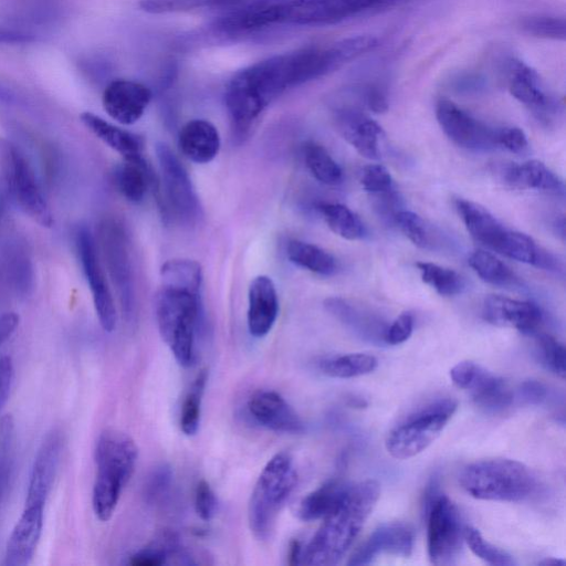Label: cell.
<instances>
[{
	"mask_svg": "<svg viewBox=\"0 0 566 566\" xmlns=\"http://www.w3.org/2000/svg\"><path fill=\"white\" fill-rule=\"evenodd\" d=\"M333 72L325 46H306L274 55L238 71L224 103L237 137H244L263 111L285 91Z\"/></svg>",
	"mask_w": 566,
	"mask_h": 566,
	"instance_id": "obj_1",
	"label": "cell"
},
{
	"mask_svg": "<svg viewBox=\"0 0 566 566\" xmlns=\"http://www.w3.org/2000/svg\"><path fill=\"white\" fill-rule=\"evenodd\" d=\"M379 494L380 486L371 479L346 485L335 507L303 548L301 564L328 566L339 563L371 514Z\"/></svg>",
	"mask_w": 566,
	"mask_h": 566,
	"instance_id": "obj_2",
	"label": "cell"
},
{
	"mask_svg": "<svg viewBox=\"0 0 566 566\" xmlns=\"http://www.w3.org/2000/svg\"><path fill=\"white\" fill-rule=\"evenodd\" d=\"M138 449L125 432L107 428L96 441V475L92 492L94 514L102 522L112 518L120 494L136 465Z\"/></svg>",
	"mask_w": 566,
	"mask_h": 566,
	"instance_id": "obj_3",
	"label": "cell"
},
{
	"mask_svg": "<svg viewBox=\"0 0 566 566\" xmlns=\"http://www.w3.org/2000/svg\"><path fill=\"white\" fill-rule=\"evenodd\" d=\"M156 318L163 340L182 367L196 360V335L201 319L200 293L161 285L156 297Z\"/></svg>",
	"mask_w": 566,
	"mask_h": 566,
	"instance_id": "obj_4",
	"label": "cell"
},
{
	"mask_svg": "<svg viewBox=\"0 0 566 566\" xmlns=\"http://www.w3.org/2000/svg\"><path fill=\"white\" fill-rule=\"evenodd\" d=\"M296 481L293 459L286 452L274 454L262 469L248 506L249 526L259 541L271 536L279 512L292 494Z\"/></svg>",
	"mask_w": 566,
	"mask_h": 566,
	"instance_id": "obj_5",
	"label": "cell"
},
{
	"mask_svg": "<svg viewBox=\"0 0 566 566\" xmlns=\"http://www.w3.org/2000/svg\"><path fill=\"white\" fill-rule=\"evenodd\" d=\"M459 481L471 496L486 501H521L535 488V479L526 465L499 458L465 465Z\"/></svg>",
	"mask_w": 566,
	"mask_h": 566,
	"instance_id": "obj_6",
	"label": "cell"
},
{
	"mask_svg": "<svg viewBox=\"0 0 566 566\" xmlns=\"http://www.w3.org/2000/svg\"><path fill=\"white\" fill-rule=\"evenodd\" d=\"M457 407L451 398L438 399L408 416L389 432L385 442L388 453L399 460L421 453L440 436Z\"/></svg>",
	"mask_w": 566,
	"mask_h": 566,
	"instance_id": "obj_7",
	"label": "cell"
},
{
	"mask_svg": "<svg viewBox=\"0 0 566 566\" xmlns=\"http://www.w3.org/2000/svg\"><path fill=\"white\" fill-rule=\"evenodd\" d=\"M0 170L15 205L41 227L54 223L51 208L24 154L11 142L0 140Z\"/></svg>",
	"mask_w": 566,
	"mask_h": 566,
	"instance_id": "obj_8",
	"label": "cell"
},
{
	"mask_svg": "<svg viewBox=\"0 0 566 566\" xmlns=\"http://www.w3.org/2000/svg\"><path fill=\"white\" fill-rule=\"evenodd\" d=\"M156 155L161 175L165 212L182 222H193L200 216V203L191 179L168 145L158 143Z\"/></svg>",
	"mask_w": 566,
	"mask_h": 566,
	"instance_id": "obj_9",
	"label": "cell"
},
{
	"mask_svg": "<svg viewBox=\"0 0 566 566\" xmlns=\"http://www.w3.org/2000/svg\"><path fill=\"white\" fill-rule=\"evenodd\" d=\"M428 556L434 565L454 562L464 541L460 514L451 500L441 494L424 515Z\"/></svg>",
	"mask_w": 566,
	"mask_h": 566,
	"instance_id": "obj_10",
	"label": "cell"
},
{
	"mask_svg": "<svg viewBox=\"0 0 566 566\" xmlns=\"http://www.w3.org/2000/svg\"><path fill=\"white\" fill-rule=\"evenodd\" d=\"M75 248L92 294L98 322L105 332L111 333L115 329L117 323L116 306L101 264L98 247L86 226H80L76 229Z\"/></svg>",
	"mask_w": 566,
	"mask_h": 566,
	"instance_id": "obj_11",
	"label": "cell"
},
{
	"mask_svg": "<svg viewBox=\"0 0 566 566\" xmlns=\"http://www.w3.org/2000/svg\"><path fill=\"white\" fill-rule=\"evenodd\" d=\"M98 243L123 312L129 316L134 311V286L127 239L122 224L114 219L102 221Z\"/></svg>",
	"mask_w": 566,
	"mask_h": 566,
	"instance_id": "obj_12",
	"label": "cell"
},
{
	"mask_svg": "<svg viewBox=\"0 0 566 566\" xmlns=\"http://www.w3.org/2000/svg\"><path fill=\"white\" fill-rule=\"evenodd\" d=\"M437 120L446 136L467 149H484L495 145V130L479 122L449 98L436 104Z\"/></svg>",
	"mask_w": 566,
	"mask_h": 566,
	"instance_id": "obj_13",
	"label": "cell"
},
{
	"mask_svg": "<svg viewBox=\"0 0 566 566\" xmlns=\"http://www.w3.org/2000/svg\"><path fill=\"white\" fill-rule=\"evenodd\" d=\"M505 75L511 95L536 117L547 120L557 112L558 103L533 67L521 60L511 59L505 66Z\"/></svg>",
	"mask_w": 566,
	"mask_h": 566,
	"instance_id": "obj_14",
	"label": "cell"
},
{
	"mask_svg": "<svg viewBox=\"0 0 566 566\" xmlns=\"http://www.w3.org/2000/svg\"><path fill=\"white\" fill-rule=\"evenodd\" d=\"M64 446L61 430L52 429L36 451L30 473L25 506H44L52 490Z\"/></svg>",
	"mask_w": 566,
	"mask_h": 566,
	"instance_id": "obj_15",
	"label": "cell"
},
{
	"mask_svg": "<svg viewBox=\"0 0 566 566\" xmlns=\"http://www.w3.org/2000/svg\"><path fill=\"white\" fill-rule=\"evenodd\" d=\"M247 407L255 422L274 432L298 434L305 430L300 415L274 390L253 392Z\"/></svg>",
	"mask_w": 566,
	"mask_h": 566,
	"instance_id": "obj_16",
	"label": "cell"
},
{
	"mask_svg": "<svg viewBox=\"0 0 566 566\" xmlns=\"http://www.w3.org/2000/svg\"><path fill=\"white\" fill-rule=\"evenodd\" d=\"M415 534L409 524L390 522L378 526L352 555L348 565H368L381 553L408 557L412 553Z\"/></svg>",
	"mask_w": 566,
	"mask_h": 566,
	"instance_id": "obj_17",
	"label": "cell"
},
{
	"mask_svg": "<svg viewBox=\"0 0 566 566\" xmlns=\"http://www.w3.org/2000/svg\"><path fill=\"white\" fill-rule=\"evenodd\" d=\"M151 99V91L142 83L115 80L104 90L102 102L105 112L116 122L130 125L144 114Z\"/></svg>",
	"mask_w": 566,
	"mask_h": 566,
	"instance_id": "obj_18",
	"label": "cell"
},
{
	"mask_svg": "<svg viewBox=\"0 0 566 566\" xmlns=\"http://www.w3.org/2000/svg\"><path fill=\"white\" fill-rule=\"evenodd\" d=\"M482 316L491 325L510 327L522 333L534 332L542 322V312L536 304L502 295H489L484 298Z\"/></svg>",
	"mask_w": 566,
	"mask_h": 566,
	"instance_id": "obj_19",
	"label": "cell"
},
{
	"mask_svg": "<svg viewBox=\"0 0 566 566\" xmlns=\"http://www.w3.org/2000/svg\"><path fill=\"white\" fill-rule=\"evenodd\" d=\"M335 124L343 136L363 157L376 160L380 157L379 142L384 135L377 122L353 107L336 109Z\"/></svg>",
	"mask_w": 566,
	"mask_h": 566,
	"instance_id": "obj_20",
	"label": "cell"
},
{
	"mask_svg": "<svg viewBox=\"0 0 566 566\" xmlns=\"http://www.w3.org/2000/svg\"><path fill=\"white\" fill-rule=\"evenodd\" d=\"M44 506H25L8 539L6 566H25L31 563L43 527Z\"/></svg>",
	"mask_w": 566,
	"mask_h": 566,
	"instance_id": "obj_21",
	"label": "cell"
},
{
	"mask_svg": "<svg viewBox=\"0 0 566 566\" xmlns=\"http://www.w3.org/2000/svg\"><path fill=\"white\" fill-rule=\"evenodd\" d=\"M279 314V298L271 277H254L248 292V329L256 338L264 337L272 329Z\"/></svg>",
	"mask_w": 566,
	"mask_h": 566,
	"instance_id": "obj_22",
	"label": "cell"
},
{
	"mask_svg": "<svg viewBox=\"0 0 566 566\" xmlns=\"http://www.w3.org/2000/svg\"><path fill=\"white\" fill-rule=\"evenodd\" d=\"M324 307L360 338L376 344L385 343L384 335L387 325L374 313L342 297L326 298Z\"/></svg>",
	"mask_w": 566,
	"mask_h": 566,
	"instance_id": "obj_23",
	"label": "cell"
},
{
	"mask_svg": "<svg viewBox=\"0 0 566 566\" xmlns=\"http://www.w3.org/2000/svg\"><path fill=\"white\" fill-rule=\"evenodd\" d=\"M504 182L518 190H538L564 195L563 180L544 163L532 159L521 164H510L502 172Z\"/></svg>",
	"mask_w": 566,
	"mask_h": 566,
	"instance_id": "obj_24",
	"label": "cell"
},
{
	"mask_svg": "<svg viewBox=\"0 0 566 566\" xmlns=\"http://www.w3.org/2000/svg\"><path fill=\"white\" fill-rule=\"evenodd\" d=\"M220 135L216 126L206 119H192L179 132L181 153L196 164L210 163L219 153Z\"/></svg>",
	"mask_w": 566,
	"mask_h": 566,
	"instance_id": "obj_25",
	"label": "cell"
},
{
	"mask_svg": "<svg viewBox=\"0 0 566 566\" xmlns=\"http://www.w3.org/2000/svg\"><path fill=\"white\" fill-rule=\"evenodd\" d=\"M455 208L472 238L494 251L506 228L486 208L471 200L457 199Z\"/></svg>",
	"mask_w": 566,
	"mask_h": 566,
	"instance_id": "obj_26",
	"label": "cell"
},
{
	"mask_svg": "<svg viewBox=\"0 0 566 566\" xmlns=\"http://www.w3.org/2000/svg\"><path fill=\"white\" fill-rule=\"evenodd\" d=\"M494 252L547 271H556L559 268L555 256L538 245L533 238L509 229L502 235Z\"/></svg>",
	"mask_w": 566,
	"mask_h": 566,
	"instance_id": "obj_27",
	"label": "cell"
},
{
	"mask_svg": "<svg viewBox=\"0 0 566 566\" xmlns=\"http://www.w3.org/2000/svg\"><path fill=\"white\" fill-rule=\"evenodd\" d=\"M83 125L123 158L140 156L144 140L137 134L120 128L91 112L80 115Z\"/></svg>",
	"mask_w": 566,
	"mask_h": 566,
	"instance_id": "obj_28",
	"label": "cell"
},
{
	"mask_svg": "<svg viewBox=\"0 0 566 566\" xmlns=\"http://www.w3.org/2000/svg\"><path fill=\"white\" fill-rule=\"evenodd\" d=\"M114 184L126 200L138 203L154 184L153 171L142 155L123 158L114 171Z\"/></svg>",
	"mask_w": 566,
	"mask_h": 566,
	"instance_id": "obj_29",
	"label": "cell"
},
{
	"mask_svg": "<svg viewBox=\"0 0 566 566\" xmlns=\"http://www.w3.org/2000/svg\"><path fill=\"white\" fill-rule=\"evenodd\" d=\"M468 390L474 403L490 412L502 411L513 402V392L504 379L482 367Z\"/></svg>",
	"mask_w": 566,
	"mask_h": 566,
	"instance_id": "obj_30",
	"label": "cell"
},
{
	"mask_svg": "<svg viewBox=\"0 0 566 566\" xmlns=\"http://www.w3.org/2000/svg\"><path fill=\"white\" fill-rule=\"evenodd\" d=\"M0 275L7 287L17 295H25L32 286L33 270L28 251L13 244L4 253Z\"/></svg>",
	"mask_w": 566,
	"mask_h": 566,
	"instance_id": "obj_31",
	"label": "cell"
},
{
	"mask_svg": "<svg viewBox=\"0 0 566 566\" xmlns=\"http://www.w3.org/2000/svg\"><path fill=\"white\" fill-rule=\"evenodd\" d=\"M345 488L337 479L326 481L302 499L297 509L298 517L305 522L324 518L335 507Z\"/></svg>",
	"mask_w": 566,
	"mask_h": 566,
	"instance_id": "obj_32",
	"label": "cell"
},
{
	"mask_svg": "<svg viewBox=\"0 0 566 566\" xmlns=\"http://www.w3.org/2000/svg\"><path fill=\"white\" fill-rule=\"evenodd\" d=\"M286 256L295 265L321 275H332L336 271V260L324 249L300 240L286 245Z\"/></svg>",
	"mask_w": 566,
	"mask_h": 566,
	"instance_id": "obj_33",
	"label": "cell"
},
{
	"mask_svg": "<svg viewBox=\"0 0 566 566\" xmlns=\"http://www.w3.org/2000/svg\"><path fill=\"white\" fill-rule=\"evenodd\" d=\"M378 361L373 355L364 353L346 354L319 360V370L333 378H354L367 375L376 369Z\"/></svg>",
	"mask_w": 566,
	"mask_h": 566,
	"instance_id": "obj_34",
	"label": "cell"
},
{
	"mask_svg": "<svg viewBox=\"0 0 566 566\" xmlns=\"http://www.w3.org/2000/svg\"><path fill=\"white\" fill-rule=\"evenodd\" d=\"M318 210L328 228L346 240H358L365 233L364 223L348 207L342 203L322 202Z\"/></svg>",
	"mask_w": 566,
	"mask_h": 566,
	"instance_id": "obj_35",
	"label": "cell"
},
{
	"mask_svg": "<svg viewBox=\"0 0 566 566\" xmlns=\"http://www.w3.org/2000/svg\"><path fill=\"white\" fill-rule=\"evenodd\" d=\"M303 157L310 172L319 182L336 186L343 180V171L329 153L315 142H306Z\"/></svg>",
	"mask_w": 566,
	"mask_h": 566,
	"instance_id": "obj_36",
	"label": "cell"
},
{
	"mask_svg": "<svg viewBox=\"0 0 566 566\" xmlns=\"http://www.w3.org/2000/svg\"><path fill=\"white\" fill-rule=\"evenodd\" d=\"M163 285L177 286L200 293L202 269L199 262L190 259H172L160 268Z\"/></svg>",
	"mask_w": 566,
	"mask_h": 566,
	"instance_id": "obj_37",
	"label": "cell"
},
{
	"mask_svg": "<svg viewBox=\"0 0 566 566\" xmlns=\"http://www.w3.org/2000/svg\"><path fill=\"white\" fill-rule=\"evenodd\" d=\"M468 262L472 270L489 284L504 287L517 282L511 269L491 252L475 250Z\"/></svg>",
	"mask_w": 566,
	"mask_h": 566,
	"instance_id": "obj_38",
	"label": "cell"
},
{
	"mask_svg": "<svg viewBox=\"0 0 566 566\" xmlns=\"http://www.w3.org/2000/svg\"><path fill=\"white\" fill-rule=\"evenodd\" d=\"M416 266L421 274V280L441 296L457 295L464 287L463 279L452 269L431 262H418Z\"/></svg>",
	"mask_w": 566,
	"mask_h": 566,
	"instance_id": "obj_39",
	"label": "cell"
},
{
	"mask_svg": "<svg viewBox=\"0 0 566 566\" xmlns=\"http://www.w3.org/2000/svg\"><path fill=\"white\" fill-rule=\"evenodd\" d=\"M207 370L202 369L196 376L189 388L180 410V429L186 436L197 433L200 423L201 400L207 382Z\"/></svg>",
	"mask_w": 566,
	"mask_h": 566,
	"instance_id": "obj_40",
	"label": "cell"
},
{
	"mask_svg": "<svg viewBox=\"0 0 566 566\" xmlns=\"http://www.w3.org/2000/svg\"><path fill=\"white\" fill-rule=\"evenodd\" d=\"M15 430L11 415L0 419V499L3 495L14 459Z\"/></svg>",
	"mask_w": 566,
	"mask_h": 566,
	"instance_id": "obj_41",
	"label": "cell"
},
{
	"mask_svg": "<svg viewBox=\"0 0 566 566\" xmlns=\"http://www.w3.org/2000/svg\"><path fill=\"white\" fill-rule=\"evenodd\" d=\"M463 537L472 553L484 562L494 566H513L515 564L511 555L485 541L478 530L465 527Z\"/></svg>",
	"mask_w": 566,
	"mask_h": 566,
	"instance_id": "obj_42",
	"label": "cell"
},
{
	"mask_svg": "<svg viewBox=\"0 0 566 566\" xmlns=\"http://www.w3.org/2000/svg\"><path fill=\"white\" fill-rule=\"evenodd\" d=\"M522 30L536 38L565 40L566 22L564 18L553 15H532L521 21Z\"/></svg>",
	"mask_w": 566,
	"mask_h": 566,
	"instance_id": "obj_43",
	"label": "cell"
},
{
	"mask_svg": "<svg viewBox=\"0 0 566 566\" xmlns=\"http://www.w3.org/2000/svg\"><path fill=\"white\" fill-rule=\"evenodd\" d=\"M394 220L400 231L417 247L427 249L431 245V234L424 220L409 210L397 211Z\"/></svg>",
	"mask_w": 566,
	"mask_h": 566,
	"instance_id": "obj_44",
	"label": "cell"
},
{
	"mask_svg": "<svg viewBox=\"0 0 566 566\" xmlns=\"http://www.w3.org/2000/svg\"><path fill=\"white\" fill-rule=\"evenodd\" d=\"M539 360L552 373L565 378V347L555 337L548 334H541L537 337Z\"/></svg>",
	"mask_w": 566,
	"mask_h": 566,
	"instance_id": "obj_45",
	"label": "cell"
},
{
	"mask_svg": "<svg viewBox=\"0 0 566 566\" xmlns=\"http://www.w3.org/2000/svg\"><path fill=\"white\" fill-rule=\"evenodd\" d=\"M360 185L371 195H387L392 190V178L385 166L370 164L361 170Z\"/></svg>",
	"mask_w": 566,
	"mask_h": 566,
	"instance_id": "obj_46",
	"label": "cell"
},
{
	"mask_svg": "<svg viewBox=\"0 0 566 566\" xmlns=\"http://www.w3.org/2000/svg\"><path fill=\"white\" fill-rule=\"evenodd\" d=\"M172 472L167 464L156 467L147 476L144 484V496L149 503L161 501L171 486Z\"/></svg>",
	"mask_w": 566,
	"mask_h": 566,
	"instance_id": "obj_47",
	"label": "cell"
},
{
	"mask_svg": "<svg viewBox=\"0 0 566 566\" xmlns=\"http://www.w3.org/2000/svg\"><path fill=\"white\" fill-rule=\"evenodd\" d=\"M195 510L202 521H210L217 511V497L205 480L198 482L195 491Z\"/></svg>",
	"mask_w": 566,
	"mask_h": 566,
	"instance_id": "obj_48",
	"label": "cell"
},
{
	"mask_svg": "<svg viewBox=\"0 0 566 566\" xmlns=\"http://www.w3.org/2000/svg\"><path fill=\"white\" fill-rule=\"evenodd\" d=\"M209 4L208 0H142L139 7L149 13H165L195 9Z\"/></svg>",
	"mask_w": 566,
	"mask_h": 566,
	"instance_id": "obj_49",
	"label": "cell"
},
{
	"mask_svg": "<svg viewBox=\"0 0 566 566\" xmlns=\"http://www.w3.org/2000/svg\"><path fill=\"white\" fill-rule=\"evenodd\" d=\"M413 331V316L409 312L401 313L387 326L384 340L389 345H399L406 342Z\"/></svg>",
	"mask_w": 566,
	"mask_h": 566,
	"instance_id": "obj_50",
	"label": "cell"
},
{
	"mask_svg": "<svg viewBox=\"0 0 566 566\" xmlns=\"http://www.w3.org/2000/svg\"><path fill=\"white\" fill-rule=\"evenodd\" d=\"M495 145H500L505 149L522 154L528 148V140L525 133L518 127H504L495 130Z\"/></svg>",
	"mask_w": 566,
	"mask_h": 566,
	"instance_id": "obj_51",
	"label": "cell"
},
{
	"mask_svg": "<svg viewBox=\"0 0 566 566\" xmlns=\"http://www.w3.org/2000/svg\"><path fill=\"white\" fill-rule=\"evenodd\" d=\"M480 366L471 360H462L450 370V378L460 389H469L473 382Z\"/></svg>",
	"mask_w": 566,
	"mask_h": 566,
	"instance_id": "obj_52",
	"label": "cell"
},
{
	"mask_svg": "<svg viewBox=\"0 0 566 566\" xmlns=\"http://www.w3.org/2000/svg\"><path fill=\"white\" fill-rule=\"evenodd\" d=\"M359 95L369 111L381 114L388 109L387 95L381 87L376 85L365 86L360 88Z\"/></svg>",
	"mask_w": 566,
	"mask_h": 566,
	"instance_id": "obj_53",
	"label": "cell"
},
{
	"mask_svg": "<svg viewBox=\"0 0 566 566\" xmlns=\"http://www.w3.org/2000/svg\"><path fill=\"white\" fill-rule=\"evenodd\" d=\"M13 361L11 357L3 356L0 358V409L7 402L12 380H13Z\"/></svg>",
	"mask_w": 566,
	"mask_h": 566,
	"instance_id": "obj_54",
	"label": "cell"
},
{
	"mask_svg": "<svg viewBox=\"0 0 566 566\" xmlns=\"http://www.w3.org/2000/svg\"><path fill=\"white\" fill-rule=\"evenodd\" d=\"M520 396L528 403L542 402L546 395V387L537 380H525L520 386Z\"/></svg>",
	"mask_w": 566,
	"mask_h": 566,
	"instance_id": "obj_55",
	"label": "cell"
},
{
	"mask_svg": "<svg viewBox=\"0 0 566 566\" xmlns=\"http://www.w3.org/2000/svg\"><path fill=\"white\" fill-rule=\"evenodd\" d=\"M19 315L14 312L0 314V345H2L17 329Z\"/></svg>",
	"mask_w": 566,
	"mask_h": 566,
	"instance_id": "obj_56",
	"label": "cell"
},
{
	"mask_svg": "<svg viewBox=\"0 0 566 566\" xmlns=\"http://www.w3.org/2000/svg\"><path fill=\"white\" fill-rule=\"evenodd\" d=\"M441 495L440 493V481L439 476L433 475L428 482L422 501V514L423 516L429 511L430 506L434 503V501Z\"/></svg>",
	"mask_w": 566,
	"mask_h": 566,
	"instance_id": "obj_57",
	"label": "cell"
},
{
	"mask_svg": "<svg viewBox=\"0 0 566 566\" xmlns=\"http://www.w3.org/2000/svg\"><path fill=\"white\" fill-rule=\"evenodd\" d=\"M303 546L296 539L292 541L289 546L287 563L289 565L301 564Z\"/></svg>",
	"mask_w": 566,
	"mask_h": 566,
	"instance_id": "obj_58",
	"label": "cell"
},
{
	"mask_svg": "<svg viewBox=\"0 0 566 566\" xmlns=\"http://www.w3.org/2000/svg\"><path fill=\"white\" fill-rule=\"evenodd\" d=\"M31 40L32 38L30 35L21 32L0 30V42H28Z\"/></svg>",
	"mask_w": 566,
	"mask_h": 566,
	"instance_id": "obj_59",
	"label": "cell"
},
{
	"mask_svg": "<svg viewBox=\"0 0 566 566\" xmlns=\"http://www.w3.org/2000/svg\"><path fill=\"white\" fill-rule=\"evenodd\" d=\"M538 565L558 566V565H565V562L563 559H557V558L551 557V558H545L544 560L538 562Z\"/></svg>",
	"mask_w": 566,
	"mask_h": 566,
	"instance_id": "obj_60",
	"label": "cell"
},
{
	"mask_svg": "<svg viewBox=\"0 0 566 566\" xmlns=\"http://www.w3.org/2000/svg\"><path fill=\"white\" fill-rule=\"evenodd\" d=\"M3 210H4L3 199L0 196V223H1V220H2V216H3Z\"/></svg>",
	"mask_w": 566,
	"mask_h": 566,
	"instance_id": "obj_61",
	"label": "cell"
},
{
	"mask_svg": "<svg viewBox=\"0 0 566 566\" xmlns=\"http://www.w3.org/2000/svg\"><path fill=\"white\" fill-rule=\"evenodd\" d=\"M8 98L6 90L0 85V99Z\"/></svg>",
	"mask_w": 566,
	"mask_h": 566,
	"instance_id": "obj_62",
	"label": "cell"
}]
</instances>
